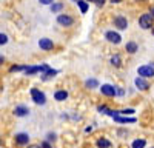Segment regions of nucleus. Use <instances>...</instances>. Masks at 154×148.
I'll return each instance as SVG.
<instances>
[{
  "label": "nucleus",
  "mask_w": 154,
  "mask_h": 148,
  "mask_svg": "<svg viewBox=\"0 0 154 148\" xmlns=\"http://www.w3.org/2000/svg\"><path fill=\"white\" fill-rule=\"evenodd\" d=\"M134 85H136V88H137L139 91H148V90H149V86H151V83H148L146 79L139 77V76H137V79L134 80Z\"/></svg>",
  "instance_id": "9"
},
{
  "label": "nucleus",
  "mask_w": 154,
  "mask_h": 148,
  "mask_svg": "<svg viewBox=\"0 0 154 148\" xmlns=\"http://www.w3.org/2000/svg\"><path fill=\"white\" fill-rule=\"evenodd\" d=\"M105 39H106L109 43H112V45H119V43L122 42V35H120L117 31H106V32H105Z\"/></svg>",
  "instance_id": "5"
},
{
  "label": "nucleus",
  "mask_w": 154,
  "mask_h": 148,
  "mask_svg": "<svg viewBox=\"0 0 154 148\" xmlns=\"http://www.w3.org/2000/svg\"><path fill=\"white\" fill-rule=\"evenodd\" d=\"M117 96H119V97H123V96H125V90H122V88H117Z\"/></svg>",
  "instance_id": "30"
},
{
  "label": "nucleus",
  "mask_w": 154,
  "mask_h": 148,
  "mask_svg": "<svg viewBox=\"0 0 154 148\" xmlns=\"http://www.w3.org/2000/svg\"><path fill=\"white\" fill-rule=\"evenodd\" d=\"M146 146V140L145 139H134L133 143H131V148H145Z\"/></svg>",
  "instance_id": "18"
},
{
  "label": "nucleus",
  "mask_w": 154,
  "mask_h": 148,
  "mask_svg": "<svg viewBox=\"0 0 154 148\" xmlns=\"http://www.w3.org/2000/svg\"><path fill=\"white\" fill-rule=\"evenodd\" d=\"M120 114H122V116H128V114H134V109H133V108H128V109H122V111H120Z\"/></svg>",
  "instance_id": "25"
},
{
  "label": "nucleus",
  "mask_w": 154,
  "mask_h": 148,
  "mask_svg": "<svg viewBox=\"0 0 154 148\" xmlns=\"http://www.w3.org/2000/svg\"><path fill=\"white\" fill-rule=\"evenodd\" d=\"M38 46H40V49H43V51H53L54 42L51 39H48V37H42V39L38 40Z\"/></svg>",
  "instance_id": "8"
},
{
  "label": "nucleus",
  "mask_w": 154,
  "mask_h": 148,
  "mask_svg": "<svg viewBox=\"0 0 154 148\" xmlns=\"http://www.w3.org/2000/svg\"><path fill=\"white\" fill-rule=\"evenodd\" d=\"M6 43H8V35L0 32V45H6Z\"/></svg>",
  "instance_id": "24"
},
{
  "label": "nucleus",
  "mask_w": 154,
  "mask_h": 148,
  "mask_svg": "<svg viewBox=\"0 0 154 148\" xmlns=\"http://www.w3.org/2000/svg\"><path fill=\"white\" fill-rule=\"evenodd\" d=\"M63 9V3L62 2H54L51 5V12H60Z\"/></svg>",
  "instance_id": "22"
},
{
  "label": "nucleus",
  "mask_w": 154,
  "mask_h": 148,
  "mask_svg": "<svg viewBox=\"0 0 154 148\" xmlns=\"http://www.w3.org/2000/svg\"><path fill=\"white\" fill-rule=\"evenodd\" d=\"M14 139H16V143H17L19 146H28V143H29V136H28V133H17V134L14 136Z\"/></svg>",
  "instance_id": "7"
},
{
  "label": "nucleus",
  "mask_w": 154,
  "mask_h": 148,
  "mask_svg": "<svg viewBox=\"0 0 154 148\" xmlns=\"http://www.w3.org/2000/svg\"><path fill=\"white\" fill-rule=\"evenodd\" d=\"M46 140H48L49 143H53V142H56V140H57V134H56L54 131H49V133L46 134Z\"/></svg>",
  "instance_id": "23"
},
{
  "label": "nucleus",
  "mask_w": 154,
  "mask_h": 148,
  "mask_svg": "<svg viewBox=\"0 0 154 148\" xmlns=\"http://www.w3.org/2000/svg\"><path fill=\"white\" fill-rule=\"evenodd\" d=\"M109 63H111L112 66H116V68H120V65H122V57H120L119 54H114V56L109 59Z\"/></svg>",
  "instance_id": "17"
},
{
  "label": "nucleus",
  "mask_w": 154,
  "mask_h": 148,
  "mask_svg": "<svg viewBox=\"0 0 154 148\" xmlns=\"http://www.w3.org/2000/svg\"><path fill=\"white\" fill-rule=\"evenodd\" d=\"M29 94H31V99H32V102H34L35 105H45V103H46V96H45V93H43L42 90L31 88Z\"/></svg>",
  "instance_id": "1"
},
{
  "label": "nucleus",
  "mask_w": 154,
  "mask_h": 148,
  "mask_svg": "<svg viewBox=\"0 0 154 148\" xmlns=\"http://www.w3.org/2000/svg\"><path fill=\"white\" fill-rule=\"evenodd\" d=\"M151 148H154V146H151Z\"/></svg>",
  "instance_id": "39"
},
{
  "label": "nucleus",
  "mask_w": 154,
  "mask_h": 148,
  "mask_svg": "<svg viewBox=\"0 0 154 148\" xmlns=\"http://www.w3.org/2000/svg\"><path fill=\"white\" fill-rule=\"evenodd\" d=\"M77 6L80 8V12H82V14H85V12H88V8H89L88 2H85V0H79V2H77Z\"/></svg>",
  "instance_id": "20"
},
{
  "label": "nucleus",
  "mask_w": 154,
  "mask_h": 148,
  "mask_svg": "<svg viewBox=\"0 0 154 148\" xmlns=\"http://www.w3.org/2000/svg\"><path fill=\"white\" fill-rule=\"evenodd\" d=\"M74 2H79V0H74Z\"/></svg>",
  "instance_id": "38"
},
{
  "label": "nucleus",
  "mask_w": 154,
  "mask_h": 148,
  "mask_svg": "<svg viewBox=\"0 0 154 148\" xmlns=\"http://www.w3.org/2000/svg\"><path fill=\"white\" fill-rule=\"evenodd\" d=\"M152 23H154V17L146 12V14H142L139 17V26L142 29H151L152 28Z\"/></svg>",
  "instance_id": "3"
},
{
  "label": "nucleus",
  "mask_w": 154,
  "mask_h": 148,
  "mask_svg": "<svg viewBox=\"0 0 154 148\" xmlns=\"http://www.w3.org/2000/svg\"><path fill=\"white\" fill-rule=\"evenodd\" d=\"M105 2H106V0H96V5H97L99 8H102V6L105 5Z\"/></svg>",
  "instance_id": "29"
},
{
  "label": "nucleus",
  "mask_w": 154,
  "mask_h": 148,
  "mask_svg": "<svg viewBox=\"0 0 154 148\" xmlns=\"http://www.w3.org/2000/svg\"><path fill=\"white\" fill-rule=\"evenodd\" d=\"M112 120H114L116 123H122V125H125V123H136V122H137L136 117H128V116H122V114L112 116Z\"/></svg>",
  "instance_id": "10"
},
{
  "label": "nucleus",
  "mask_w": 154,
  "mask_h": 148,
  "mask_svg": "<svg viewBox=\"0 0 154 148\" xmlns=\"http://www.w3.org/2000/svg\"><path fill=\"white\" fill-rule=\"evenodd\" d=\"M96 146H97V148H111L112 143H111V140H108L106 137H100V139H97Z\"/></svg>",
  "instance_id": "15"
},
{
  "label": "nucleus",
  "mask_w": 154,
  "mask_h": 148,
  "mask_svg": "<svg viewBox=\"0 0 154 148\" xmlns=\"http://www.w3.org/2000/svg\"><path fill=\"white\" fill-rule=\"evenodd\" d=\"M91 131H93V127H86V128H85V133H86V134H89Z\"/></svg>",
  "instance_id": "32"
},
{
  "label": "nucleus",
  "mask_w": 154,
  "mask_h": 148,
  "mask_svg": "<svg viewBox=\"0 0 154 148\" xmlns=\"http://www.w3.org/2000/svg\"><path fill=\"white\" fill-rule=\"evenodd\" d=\"M37 72H40V65H37V66H28L26 71H25V74H28V76H32V74H37Z\"/></svg>",
  "instance_id": "21"
},
{
  "label": "nucleus",
  "mask_w": 154,
  "mask_h": 148,
  "mask_svg": "<svg viewBox=\"0 0 154 148\" xmlns=\"http://www.w3.org/2000/svg\"><path fill=\"white\" fill-rule=\"evenodd\" d=\"M66 99H68V91L66 90H57L54 93V100H57V102H65Z\"/></svg>",
  "instance_id": "13"
},
{
  "label": "nucleus",
  "mask_w": 154,
  "mask_h": 148,
  "mask_svg": "<svg viewBox=\"0 0 154 148\" xmlns=\"http://www.w3.org/2000/svg\"><path fill=\"white\" fill-rule=\"evenodd\" d=\"M38 2H40L42 5H49L51 6V5L54 3V0H38Z\"/></svg>",
  "instance_id": "27"
},
{
  "label": "nucleus",
  "mask_w": 154,
  "mask_h": 148,
  "mask_svg": "<svg viewBox=\"0 0 154 148\" xmlns=\"http://www.w3.org/2000/svg\"><path fill=\"white\" fill-rule=\"evenodd\" d=\"M29 114V108L26 105H17L14 108V116L16 117H26Z\"/></svg>",
  "instance_id": "12"
},
{
  "label": "nucleus",
  "mask_w": 154,
  "mask_h": 148,
  "mask_svg": "<svg viewBox=\"0 0 154 148\" xmlns=\"http://www.w3.org/2000/svg\"><path fill=\"white\" fill-rule=\"evenodd\" d=\"M26 68H28L26 65H12V66H9L8 71L9 72H19V71H23L25 72V71H26Z\"/></svg>",
  "instance_id": "19"
},
{
  "label": "nucleus",
  "mask_w": 154,
  "mask_h": 148,
  "mask_svg": "<svg viewBox=\"0 0 154 148\" xmlns=\"http://www.w3.org/2000/svg\"><path fill=\"white\" fill-rule=\"evenodd\" d=\"M140 2H142V0H140Z\"/></svg>",
  "instance_id": "40"
},
{
  "label": "nucleus",
  "mask_w": 154,
  "mask_h": 148,
  "mask_svg": "<svg viewBox=\"0 0 154 148\" xmlns=\"http://www.w3.org/2000/svg\"><path fill=\"white\" fill-rule=\"evenodd\" d=\"M57 23L60 25V26L68 28V26H72L74 25V19L71 16H68V14H59L57 16Z\"/></svg>",
  "instance_id": "6"
},
{
  "label": "nucleus",
  "mask_w": 154,
  "mask_h": 148,
  "mask_svg": "<svg viewBox=\"0 0 154 148\" xmlns=\"http://www.w3.org/2000/svg\"><path fill=\"white\" fill-rule=\"evenodd\" d=\"M137 74H139V77H143V79L154 77V63L140 65V66L137 68Z\"/></svg>",
  "instance_id": "2"
},
{
  "label": "nucleus",
  "mask_w": 154,
  "mask_h": 148,
  "mask_svg": "<svg viewBox=\"0 0 154 148\" xmlns=\"http://www.w3.org/2000/svg\"><path fill=\"white\" fill-rule=\"evenodd\" d=\"M119 2H122V0H111V3H119Z\"/></svg>",
  "instance_id": "35"
},
{
  "label": "nucleus",
  "mask_w": 154,
  "mask_h": 148,
  "mask_svg": "<svg viewBox=\"0 0 154 148\" xmlns=\"http://www.w3.org/2000/svg\"><path fill=\"white\" fill-rule=\"evenodd\" d=\"M125 51H126L128 54H136V53L139 51V45H137L136 42H126Z\"/></svg>",
  "instance_id": "14"
},
{
  "label": "nucleus",
  "mask_w": 154,
  "mask_h": 148,
  "mask_svg": "<svg viewBox=\"0 0 154 148\" xmlns=\"http://www.w3.org/2000/svg\"><path fill=\"white\" fill-rule=\"evenodd\" d=\"M114 26L117 28V29H126L128 28V20H126V17H123V16H116L114 17Z\"/></svg>",
  "instance_id": "11"
},
{
  "label": "nucleus",
  "mask_w": 154,
  "mask_h": 148,
  "mask_svg": "<svg viewBox=\"0 0 154 148\" xmlns=\"http://www.w3.org/2000/svg\"><path fill=\"white\" fill-rule=\"evenodd\" d=\"M85 2H88V3H89V2H94V3H96V0H85Z\"/></svg>",
  "instance_id": "36"
},
{
  "label": "nucleus",
  "mask_w": 154,
  "mask_h": 148,
  "mask_svg": "<svg viewBox=\"0 0 154 148\" xmlns=\"http://www.w3.org/2000/svg\"><path fill=\"white\" fill-rule=\"evenodd\" d=\"M26 148H42V145H37V143H32V145H28Z\"/></svg>",
  "instance_id": "31"
},
{
  "label": "nucleus",
  "mask_w": 154,
  "mask_h": 148,
  "mask_svg": "<svg viewBox=\"0 0 154 148\" xmlns=\"http://www.w3.org/2000/svg\"><path fill=\"white\" fill-rule=\"evenodd\" d=\"M149 14L154 17V6H152V8H149Z\"/></svg>",
  "instance_id": "34"
},
{
  "label": "nucleus",
  "mask_w": 154,
  "mask_h": 148,
  "mask_svg": "<svg viewBox=\"0 0 154 148\" xmlns=\"http://www.w3.org/2000/svg\"><path fill=\"white\" fill-rule=\"evenodd\" d=\"M151 32H152V35H154V26H152V29H151Z\"/></svg>",
  "instance_id": "37"
},
{
  "label": "nucleus",
  "mask_w": 154,
  "mask_h": 148,
  "mask_svg": "<svg viewBox=\"0 0 154 148\" xmlns=\"http://www.w3.org/2000/svg\"><path fill=\"white\" fill-rule=\"evenodd\" d=\"M97 111H99V113H106V111H108V105H99Z\"/></svg>",
  "instance_id": "26"
},
{
  "label": "nucleus",
  "mask_w": 154,
  "mask_h": 148,
  "mask_svg": "<svg viewBox=\"0 0 154 148\" xmlns=\"http://www.w3.org/2000/svg\"><path fill=\"white\" fill-rule=\"evenodd\" d=\"M85 86L88 90H94V88H99L100 86V82L97 79H86L85 80Z\"/></svg>",
  "instance_id": "16"
},
{
  "label": "nucleus",
  "mask_w": 154,
  "mask_h": 148,
  "mask_svg": "<svg viewBox=\"0 0 154 148\" xmlns=\"http://www.w3.org/2000/svg\"><path fill=\"white\" fill-rule=\"evenodd\" d=\"M100 93H102V96H103V97L112 99V97L117 96V88H116L114 85H111V83H103V85L100 86Z\"/></svg>",
  "instance_id": "4"
},
{
  "label": "nucleus",
  "mask_w": 154,
  "mask_h": 148,
  "mask_svg": "<svg viewBox=\"0 0 154 148\" xmlns=\"http://www.w3.org/2000/svg\"><path fill=\"white\" fill-rule=\"evenodd\" d=\"M40 145H42V148H53V145H51V143H49L48 140H43V142H42Z\"/></svg>",
  "instance_id": "28"
},
{
  "label": "nucleus",
  "mask_w": 154,
  "mask_h": 148,
  "mask_svg": "<svg viewBox=\"0 0 154 148\" xmlns=\"http://www.w3.org/2000/svg\"><path fill=\"white\" fill-rule=\"evenodd\" d=\"M3 63H5V57L0 56V65H3Z\"/></svg>",
  "instance_id": "33"
}]
</instances>
